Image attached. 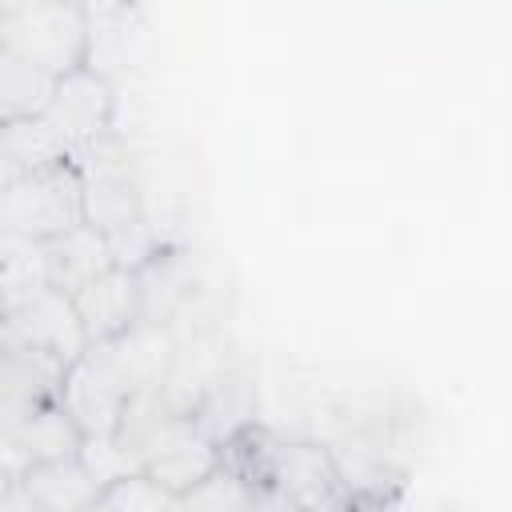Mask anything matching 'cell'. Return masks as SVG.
<instances>
[{
  "mask_svg": "<svg viewBox=\"0 0 512 512\" xmlns=\"http://www.w3.org/2000/svg\"><path fill=\"white\" fill-rule=\"evenodd\" d=\"M148 392V376L140 368V356L132 348V336H116L108 344H92L64 376L60 404L76 420L84 436H104L120 428L124 408L132 396Z\"/></svg>",
  "mask_w": 512,
  "mask_h": 512,
  "instance_id": "1",
  "label": "cell"
},
{
  "mask_svg": "<svg viewBox=\"0 0 512 512\" xmlns=\"http://www.w3.org/2000/svg\"><path fill=\"white\" fill-rule=\"evenodd\" d=\"M0 52L68 76L88 64V8L72 0H4Z\"/></svg>",
  "mask_w": 512,
  "mask_h": 512,
  "instance_id": "2",
  "label": "cell"
},
{
  "mask_svg": "<svg viewBox=\"0 0 512 512\" xmlns=\"http://www.w3.org/2000/svg\"><path fill=\"white\" fill-rule=\"evenodd\" d=\"M80 224H88L84 180L72 160L0 184V236L52 244Z\"/></svg>",
  "mask_w": 512,
  "mask_h": 512,
  "instance_id": "3",
  "label": "cell"
},
{
  "mask_svg": "<svg viewBox=\"0 0 512 512\" xmlns=\"http://www.w3.org/2000/svg\"><path fill=\"white\" fill-rule=\"evenodd\" d=\"M324 448L332 452L340 492H348V496H360V500H372V504H388L396 492L408 488L412 448H408L400 416L344 428Z\"/></svg>",
  "mask_w": 512,
  "mask_h": 512,
  "instance_id": "4",
  "label": "cell"
},
{
  "mask_svg": "<svg viewBox=\"0 0 512 512\" xmlns=\"http://www.w3.org/2000/svg\"><path fill=\"white\" fill-rule=\"evenodd\" d=\"M260 488H276V492L288 496L300 512H316L320 504H328V500L340 492L332 452H328L320 440L272 432L268 452H264Z\"/></svg>",
  "mask_w": 512,
  "mask_h": 512,
  "instance_id": "5",
  "label": "cell"
},
{
  "mask_svg": "<svg viewBox=\"0 0 512 512\" xmlns=\"http://www.w3.org/2000/svg\"><path fill=\"white\" fill-rule=\"evenodd\" d=\"M0 332L16 336L28 348H40V352L56 356L68 368L92 348V340L84 332V320L76 312V300L68 292H60V288H48V292L24 300L20 308L4 312Z\"/></svg>",
  "mask_w": 512,
  "mask_h": 512,
  "instance_id": "6",
  "label": "cell"
},
{
  "mask_svg": "<svg viewBox=\"0 0 512 512\" xmlns=\"http://www.w3.org/2000/svg\"><path fill=\"white\" fill-rule=\"evenodd\" d=\"M84 444V432L76 428V420L68 416V408L44 404L20 420L0 424V460H4V480L24 476L36 464H52V460H68L76 456Z\"/></svg>",
  "mask_w": 512,
  "mask_h": 512,
  "instance_id": "7",
  "label": "cell"
},
{
  "mask_svg": "<svg viewBox=\"0 0 512 512\" xmlns=\"http://www.w3.org/2000/svg\"><path fill=\"white\" fill-rule=\"evenodd\" d=\"M64 376L68 364L0 332V424L56 404L64 396Z\"/></svg>",
  "mask_w": 512,
  "mask_h": 512,
  "instance_id": "8",
  "label": "cell"
},
{
  "mask_svg": "<svg viewBox=\"0 0 512 512\" xmlns=\"http://www.w3.org/2000/svg\"><path fill=\"white\" fill-rule=\"evenodd\" d=\"M44 120L64 136V144L72 152H80L84 144L100 140L112 132L116 120V84L104 80L92 68H76L68 76H60L56 96L44 112Z\"/></svg>",
  "mask_w": 512,
  "mask_h": 512,
  "instance_id": "9",
  "label": "cell"
},
{
  "mask_svg": "<svg viewBox=\"0 0 512 512\" xmlns=\"http://www.w3.org/2000/svg\"><path fill=\"white\" fill-rule=\"evenodd\" d=\"M88 8V64L104 80H120L140 68V52L148 48L144 12L132 4H84Z\"/></svg>",
  "mask_w": 512,
  "mask_h": 512,
  "instance_id": "10",
  "label": "cell"
},
{
  "mask_svg": "<svg viewBox=\"0 0 512 512\" xmlns=\"http://www.w3.org/2000/svg\"><path fill=\"white\" fill-rule=\"evenodd\" d=\"M192 420H196V428H200L204 436H212L220 448L232 444L236 436H244L248 428L264 424V420H260V384H256V372H252L244 360H232V364L208 384V392L200 396Z\"/></svg>",
  "mask_w": 512,
  "mask_h": 512,
  "instance_id": "11",
  "label": "cell"
},
{
  "mask_svg": "<svg viewBox=\"0 0 512 512\" xmlns=\"http://www.w3.org/2000/svg\"><path fill=\"white\" fill-rule=\"evenodd\" d=\"M76 312L92 344H108L140 324V280L132 268H112L76 296Z\"/></svg>",
  "mask_w": 512,
  "mask_h": 512,
  "instance_id": "12",
  "label": "cell"
},
{
  "mask_svg": "<svg viewBox=\"0 0 512 512\" xmlns=\"http://www.w3.org/2000/svg\"><path fill=\"white\" fill-rule=\"evenodd\" d=\"M140 324H172L180 316V308L192 300V292L200 288L192 256L176 244H164L140 272Z\"/></svg>",
  "mask_w": 512,
  "mask_h": 512,
  "instance_id": "13",
  "label": "cell"
},
{
  "mask_svg": "<svg viewBox=\"0 0 512 512\" xmlns=\"http://www.w3.org/2000/svg\"><path fill=\"white\" fill-rule=\"evenodd\" d=\"M68 160H76V152L64 144V136L44 116L8 120L0 128V184L68 164Z\"/></svg>",
  "mask_w": 512,
  "mask_h": 512,
  "instance_id": "14",
  "label": "cell"
},
{
  "mask_svg": "<svg viewBox=\"0 0 512 512\" xmlns=\"http://www.w3.org/2000/svg\"><path fill=\"white\" fill-rule=\"evenodd\" d=\"M48 260H52V288H60L68 296H76L80 288H88L104 272L120 268L108 236L100 228H92V224H80V228L64 232L60 240H52L48 244Z\"/></svg>",
  "mask_w": 512,
  "mask_h": 512,
  "instance_id": "15",
  "label": "cell"
},
{
  "mask_svg": "<svg viewBox=\"0 0 512 512\" xmlns=\"http://www.w3.org/2000/svg\"><path fill=\"white\" fill-rule=\"evenodd\" d=\"M220 464H224V448L212 440V436H204L200 428H196V420L144 468L148 476H156L164 488H172L176 496H184V492H192L196 484H204L212 472H220Z\"/></svg>",
  "mask_w": 512,
  "mask_h": 512,
  "instance_id": "16",
  "label": "cell"
},
{
  "mask_svg": "<svg viewBox=\"0 0 512 512\" xmlns=\"http://www.w3.org/2000/svg\"><path fill=\"white\" fill-rule=\"evenodd\" d=\"M12 480H20L28 488V496L44 512H84L88 504H96L104 496L76 456L52 460V464H36V468H28L24 476H12Z\"/></svg>",
  "mask_w": 512,
  "mask_h": 512,
  "instance_id": "17",
  "label": "cell"
},
{
  "mask_svg": "<svg viewBox=\"0 0 512 512\" xmlns=\"http://www.w3.org/2000/svg\"><path fill=\"white\" fill-rule=\"evenodd\" d=\"M48 288H52L48 244L0 236V292H4V312L20 308L24 300H32V296H40Z\"/></svg>",
  "mask_w": 512,
  "mask_h": 512,
  "instance_id": "18",
  "label": "cell"
},
{
  "mask_svg": "<svg viewBox=\"0 0 512 512\" xmlns=\"http://www.w3.org/2000/svg\"><path fill=\"white\" fill-rule=\"evenodd\" d=\"M60 76L0 52V120H28V116H44L52 96H56Z\"/></svg>",
  "mask_w": 512,
  "mask_h": 512,
  "instance_id": "19",
  "label": "cell"
},
{
  "mask_svg": "<svg viewBox=\"0 0 512 512\" xmlns=\"http://www.w3.org/2000/svg\"><path fill=\"white\" fill-rule=\"evenodd\" d=\"M248 508H252V484L236 476L228 464H220V472H212L204 484H196L176 500V512H248Z\"/></svg>",
  "mask_w": 512,
  "mask_h": 512,
  "instance_id": "20",
  "label": "cell"
},
{
  "mask_svg": "<svg viewBox=\"0 0 512 512\" xmlns=\"http://www.w3.org/2000/svg\"><path fill=\"white\" fill-rule=\"evenodd\" d=\"M76 460L84 464V472L92 476V484H96L100 492H108L112 484H120V480H128V476H136V472H140L136 456L120 444V436H116V432L84 436V444H80Z\"/></svg>",
  "mask_w": 512,
  "mask_h": 512,
  "instance_id": "21",
  "label": "cell"
},
{
  "mask_svg": "<svg viewBox=\"0 0 512 512\" xmlns=\"http://www.w3.org/2000/svg\"><path fill=\"white\" fill-rule=\"evenodd\" d=\"M176 500L180 496L148 472H136V476H128L104 492V504L112 512H176Z\"/></svg>",
  "mask_w": 512,
  "mask_h": 512,
  "instance_id": "22",
  "label": "cell"
},
{
  "mask_svg": "<svg viewBox=\"0 0 512 512\" xmlns=\"http://www.w3.org/2000/svg\"><path fill=\"white\" fill-rule=\"evenodd\" d=\"M0 512H44V508L28 496V488L20 480H4V504H0Z\"/></svg>",
  "mask_w": 512,
  "mask_h": 512,
  "instance_id": "23",
  "label": "cell"
},
{
  "mask_svg": "<svg viewBox=\"0 0 512 512\" xmlns=\"http://www.w3.org/2000/svg\"><path fill=\"white\" fill-rule=\"evenodd\" d=\"M248 512H300L288 496H280L276 488H252V508Z\"/></svg>",
  "mask_w": 512,
  "mask_h": 512,
  "instance_id": "24",
  "label": "cell"
},
{
  "mask_svg": "<svg viewBox=\"0 0 512 512\" xmlns=\"http://www.w3.org/2000/svg\"><path fill=\"white\" fill-rule=\"evenodd\" d=\"M316 512H384V504H372V500H360V496H348V492H336L328 504H320Z\"/></svg>",
  "mask_w": 512,
  "mask_h": 512,
  "instance_id": "25",
  "label": "cell"
},
{
  "mask_svg": "<svg viewBox=\"0 0 512 512\" xmlns=\"http://www.w3.org/2000/svg\"><path fill=\"white\" fill-rule=\"evenodd\" d=\"M84 512H112V508H108V504H104V496H100V500H96V504H88Z\"/></svg>",
  "mask_w": 512,
  "mask_h": 512,
  "instance_id": "26",
  "label": "cell"
}]
</instances>
